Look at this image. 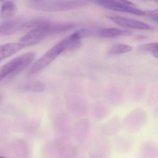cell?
Listing matches in <instances>:
<instances>
[{
    "instance_id": "6da1fadb",
    "label": "cell",
    "mask_w": 158,
    "mask_h": 158,
    "mask_svg": "<svg viewBox=\"0 0 158 158\" xmlns=\"http://www.w3.org/2000/svg\"><path fill=\"white\" fill-rule=\"evenodd\" d=\"M80 45L81 41L73 39L70 35L66 37L37 60L29 69L28 74L34 75L42 71L55 60L63 52L78 48Z\"/></svg>"
},
{
    "instance_id": "7a4b0ae2",
    "label": "cell",
    "mask_w": 158,
    "mask_h": 158,
    "mask_svg": "<svg viewBox=\"0 0 158 158\" xmlns=\"http://www.w3.org/2000/svg\"><path fill=\"white\" fill-rule=\"evenodd\" d=\"M29 7L44 11H60L73 10L87 5L84 1H30Z\"/></svg>"
},
{
    "instance_id": "3957f363",
    "label": "cell",
    "mask_w": 158,
    "mask_h": 158,
    "mask_svg": "<svg viewBox=\"0 0 158 158\" xmlns=\"http://www.w3.org/2000/svg\"><path fill=\"white\" fill-rule=\"evenodd\" d=\"M35 53L28 52L14 58L3 64L0 69V80L11 77L20 73L34 60Z\"/></svg>"
},
{
    "instance_id": "277c9868",
    "label": "cell",
    "mask_w": 158,
    "mask_h": 158,
    "mask_svg": "<svg viewBox=\"0 0 158 158\" xmlns=\"http://www.w3.org/2000/svg\"><path fill=\"white\" fill-rule=\"evenodd\" d=\"M148 120V115L141 109H136L127 114L122 121V127L129 133L138 132L145 125Z\"/></svg>"
},
{
    "instance_id": "5b68a950",
    "label": "cell",
    "mask_w": 158,
    "mask_h": 158,
    "mask_svg": "<svg viewBox=\"0 0 158 158\" xmlns=\"http://www.w3.org/2000/svg\"><path fill=\"white\" fill-rule=\"evenodd\" d=\"M51 22L48 20L43 24L29 30L28 33L22 37L19 42L23 45L24 48L38 44L46 37L51 35Z\"/></svg>"
},
{
    "instance_id": "8992f818",
    "label": "cell",
    "mask_w": 158,
    "mask_h": 158,
    "mask_svg": "<svg viewBox=\"0 0 158 158\" xmlns=\"http://www.w3.org/2000/svg\"><path fill=\"white\" fill-rule=\"evenodd\" d=\"M28 20L23 19H15L3 22L0 25V35H9L19 31L28 29Z\"/></svg>"
},
{
    "instance_id": "52a82bcc",
    "label": "cell",
    "mask_w": 158,
    "mask_h": 158,
    "mask_svg": "<svg viewBox=\"0 0 158 158\" xmlns=\"http://www.w3.org/2000/svg\"><path fill=\"white\" fill-rule=\"evenodd\" d=\"M109 18L117 25L133 29L140 30H152L153 27L143 22L117 15H111Z\"/></svg>"
},
{
    "instance_id": "ba28073f",
    "label": "cell",
    "mask_w": 158,
    "mask_h": 158,
    "mask_svg": "<svg viewBox=\"0 0 158 158\" xmlns=\"http://www.w3.org/2000/svg\"><path fill=\"white\" fill-rule=\"evenodd\" d=\"M24 48L20 42L6 43L0 47V60L1 61L10 57L22 49Z\"/></svg>"
},
{
    "instance_id": "9c48e42d",
    "label": "cell",
    "mask_w": 158,
    "mask_h": 158,
    "mask_svg": "<svg viewBox=\"0 0 158 158\" xmlns=\"http://www.w3.org/2000/svg\"><path fill=\"white\" fill-rule=\"evenodd\" d=\"M140 158H158V146L152 141H147L141 145Z\"/></svg>"
},
{
    "instance_id": "30bf717a",
    "label": "cell",
    "mask_w": 158,
    "mask_h": 158,
    "mask_svg": "<svg viewBox=\"0 0 158 158\" xmlns=\"http://www.w3.org/2000/svg\"><path fill=\"white\" fill-rule=\"evenodd\" d=\"M97 35L104 38H114L120 36H129L132 35L131 31L115 28H104L97 32Z\"/></svg>"
},
{
    "instance_id": "8fae6325",
    "label": "cell",
    "mask_w": 158,
    "mask_h": 158,
    "mask_svg": "<svg viewBox=\"0 0 158 158\" xmlns=\"http://www.w3.org/2000/svg\"><path fill=\"white\" fill-rule=\"evenodd\" d=\"M133 144L132 138L125 135L117 137L114 141L115 149L118 152L121 153H126L130 150Z\"/></svg>"
},
{
    "instance_id": "7c38bea8",
    "label": "cell",
    "mask_w": 158,
    "mask_h": 158,
    "mask_svg": "<svg viewBox=\"0 0 158 158\" xmlns=\"http://www.w3.org/2000/svg\"><path fill=\"white\" fill-rule=\"evenodd\" d=\"M99 6L103 7L105 9L127 13L136 15H146V12L137 9L136 7L125 6V5H112L107 4H100Z\"/></svg>"
},
{
    "instance_id": "4fadbf2b",
    "label": "cell",
    "mask_w": 158,
    "mask_h": 158,
    "mask_svg": "<svg viewBox=\"0 0 158 158\" xmlns=\"http://www.w3.org/2000/svg\"><path fill=\"white\" fill-rule=\"evenodd\" d=\"M122 126L120 119L117 116L113 117L109 120L102 127V131L108 135H113L117 134Z\"/></svg>"
},
{
    "instance_id": "5bb4252c",
    "label": "cell",
    "mask_w": 158,
    "mask_h": 158,
    "mask_svg": "<svg viewBox=\"0 0 158 158\" xmlns=\"http://www.w3.org/2000/svg\"><path fill=\"white\" fill-rule=\"evenodd\" d=\"M16 4L12 1H6L2 2L1 6V15L3 18H9L12 16L16 11Z\"/></svg>"
},
{
    "instance_id": "9a60e30c",
    "label": "cell",
    "mask_w": 158,
    "mask_h": 158,
    "mask_svg": "<svg viewBox=\"0 0 158 158\" xmlns=\"http://www.w3.org/2000/svg\"><path fill=\"white\" fill-rule=\"evenodd\" d=\"M46 86L40 81H33L25 83L20 87V89L23 91L32 92H40L45 89Z\"/></svg>"
},
{
    "instance_id": "2e32d148",
    "label": "cell",
    "mask_w": 158,
    "mask_h": 158,
    "mask_svg": "<svg viewBox=\"0 0 158 158\" xmlns=\"http://www.w3.org/2000/svg\"><path fill=\"white\" fill-rule=\"evenodd\" d=\"M133 49L130 45L124 44H118L113 46L108 51L109 55H116L129 52Z\"/></svg>"
},
{
    "instance_id": "e0dca14e",
    "label": "cell",
    "mask_w": 158,
    "mask_h": 158,
    "mask_svg": "<svg viewBox=\"0 0 158 158\" xmlns=\"http://www.w3.org/2000/svg\"><path fill=\"white\" fill-rule=\"evenodd\" d=\"M139 49L143 51L150 52H151L158 50V42L144 44L139 47Z\"/></svg>"
},
{
    "instance_id": "ac0fdd59",
    "label": "cell",
    "mask_w": 158,
    "mask_h": 158,
    "mask_svg": "<svg viewBox=\"0 0 158 158\" xmlns=\"http://www.w3.org/2000/svg\"><path fill=\"white\" fill-rule=\"evenodd\" d=\"M146 15L149 16L150 18L158 17V10L148 11L146 12Z\"/></svg>"
},
{
    "instance_id": "d6986e66",
    "label": "cell",
    "mask_w": 158,
    "mask_h": 158,
    "mask_svg": "<svg viewBox=\"0 0 158 158\" xmlns=\"http://www.w3.org/2000/svg\"><path fill=\"white\" fill-rule=\"evenodd\" d=\"M151 53L153 57L157 58V59H158V50L156 51L153 52H151Z\"/></svg>"
},
{
    "instance_id": "ffe728a7",
    "label": "cell",
    "mask_w": 158,
    "mask_h": 158,
    "mask_svg": "<svg viewBox=\"0 0 158 158\" xmlns=\"http://www.w3.org/2000/svg\"><path fill=\"white\" fill-rule=\"evenodd\" d=\"M151 19L153 20L154 22H156L158 23V17H152V18H151Z\"/></svg>"
},
{
    "instance_id": "44dd1931",
    "label": "cell",
    "mask_w": 158,
    "mask_h": 158,
    "mask_svg": "<svg viewBox=\"0 0 158 158\" xmlns=\"http://www.w3.org/2000/svg\"><path fill=\"white\" fill-rule=\"evenodd\" d=\"M157 2H158V1H157Z\"/></svg>"
}]
</instances>
